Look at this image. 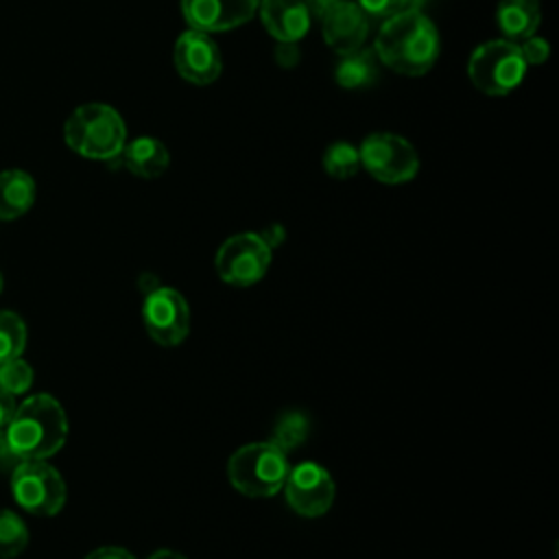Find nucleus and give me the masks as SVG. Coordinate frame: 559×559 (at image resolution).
I'll return each instance as SVG.
<instances>
[{
  "label": "nucleus",
  "mask_w": 559,
  "mask_h": 559,
  "mask_svg": "<svg viewBox=\"0 0 559 559\" xmlns=\"http://www.w3.org/2000/svg\"><path fill=\"white\" fill-rule=\"evenodd\" d=\"M146 559H186L181 552L177 550H170V548H159L155 552H151Z\"/></svg>",
  "instance_id": "nucleus-31"
},
{
  "label": "nucleus",
  "mask_w": 559,
  "mask_h": 559,
  "mask_svg": "<svg viewBox=\"0 0 559 559\" xmlns=\"http://www.w3.org/2000/svg\"><path fill=\"white\" fill-rule=\"evenodd\" d=\"M63 140L81 157L111 162L127 144V127L111 105L85 103L66 120Z\"/></svg>",
  "instance_id": "nucleus-3"
},
{
  "label": "nucleus",
  "mask_w": 559,
  "mask_h": 559,
  "mask_svg": "<svg viewBox=\"0 0 559 559\" xmlns=\"http://www.w3.org/2000/svg\"><path fill=\"white\" fill-rule=\"evenodd\" d=\"M33 384V367L22 360L13 358L7 362H0V389H4L11 395L26 393Z\"/></svg>",
  "instance_id": "nucleus-23"
},
{
  "label": "nucleus",
  "mask_w": 559,
  "mask_h": 559,
  "mask_svg": "<svg viewBox=\"0 0 559 559\" xmlns=\"http://www.w3.org/2000/svg\"><path fill=\"white\" fill-rule=\"evenodd\" d=\"M260 20L277 41H299L310 28V11L304 0H260Z\"/></svg>",
  "instance_id": "nucleus-14"
},
{
  "label": "nucleus",
  "mask_w": 559,
  "mask_h": 559,
  "mask_svg": "<svg viewBox=\"0 0 559 559\" xmlns=\"http://www.w3.org/2000/svg\"><path fill=\"white\" fill-rule=\"evenodd\" d=\"M7 459H13L11 448H9V439H7V430L0 428V463H4Z\"/></svg>",
  "instance_id": "nucleus-32"
},
{
  "label": "nucleus",
  "mask_w": 559,
  "mask_h": 559,
  "mask_svg": "<svg viewBox=\"0 0 559 559\" xmlns=\"http://www.w3.org/2000/svg\"><path fill=\"white\" fill-rule=\"evenodd\" d=\"M260 0H181V13L190 28L201 33L231 31L249 22Z\"/></svg>",
  "instance_id": "nucleus-12"
},
{
  "label": "nucleus",
  "mask_w": 559,
  "mask_h": 559,
  "mask_svg": "<svg viewBox=\"0 0 559 559\" xmlns=\"http://www.w3.org/2000/svg\"><path fill=\"white\" fill-rule=\"evenodd\" d=\"M120 159L129 173L142 179H155L168 168V148L162 144V140L142 135L124 144Z\"/></svg>",
  "instance_id": "nucleus-15"
},
{
  "label": "nucleus",
  "mask_w": 559,
  "mask_h": 559,
  "mask_svg": "<svg viewBox=\"0 0 559 559\" xmlns=\"http://www.w3.org/2000/svg\"><path fill=\"white\" fill-rule=\"evenodd\" d=\"M17 404H15V395L7 393L4 389H0V428H7L13 413H15Z\"/></svg>",
  "instance_id": "nucleus-28"
},
{
  "label": "nucleus",
  "mask_w": 559,
  "mask_h": 559,
  "mask_svg": "<svg viewBox=\"0 0 559 559\" xmlns=\"http://www.w3.org/2000/svg\"><path fill=\"white\" fill-rule=\"evenodd\" d=\"M518 46H520V52H522L524 61L533 63V66L544 63L548 59V55H550L548 41L544 37H537V35H531V37L522 39Z\"/></svg>",
  "instance_id": "nucleus-25"
},
{
  "label": "nucleus",
  "mask_w": 559,
  "mask_h": 559,
  "mask_svg": "<svg viewBox=\"0 0 559 559\" xmlns=\"http://www.w3.org/2000/svg\"><path fill=\"white\" fill-rule=\"evenodd\" d=\"M343 59L336 66V83L345 90H365L376 83L378 76V57L373 50L358 48L349 55H341Z\"/></svg>",
  "instance_id": "nucleus-18"
},
{
  "label": "nucleus",
  "mask_w": 559,
  "mask_h": 559,
  "mask_svg": "<svg viewBox=\"0 0 559 559\" xmlns=\"http://www.w3.org/2000/svg\"><path fill=\"white\" fill-rule=\"evenodd\" d=\"M360 166L382 183L411 181L419 170V157L413 144L395 133H369L358 148Z\"/></svg>",
  "instance_id": "nucleus-6"
},
{
  "label": "nucleus",
  "mask_w": 559,
  "mask_h": 559,
  "mask_svg": "<svg viewBox=\"0 0 559 559\" xmlns=\"http://www.w3.org/2000/svg\"><path fill=\"white\" fill-rule=\"evenodd\" d=\"M275 61L282 68H293L299 61V48L297 41H280L275 48Z\"/></svg>",
  "instance_id": "nucleus-26"
},
{
  "label": "nucleus",
  "mask_w": 559,
  "mask_h": 559,
  "mask_svg": "<svg viewBox=\"0 0 559 559\" xmlns=\"http://www.w3.org/2000/svg\"><path fill=\"white\" fill-rule=\"evenodd\" d=\"M496 20L504 39L522 41L535 35L542 22L539 0H500L496 9Z\"/></svg>",
  "instance_id": "nucleus-16"
},
{
  "label": "nucleus",
  "mask_w": 559,
  "mask_h": 559,
  "mask_svg": "<svg viewBox=\"0 0 559 559\" xmlns=\"http://www.w3.org/2000/svg\"><path fill=\"white\" fill-rule=\"evenodd\" d=\"M35 181L26 170L9 168L0 173V221L26 214L35 201Z\"/></svg>",
  "instance_id": "nucleus-17"
},
{
  "label": "nucleus",
  "mask_w": 559,
  "mask_h": 559,
  "mask_svg": "<svg viewBox=\"0 0 559 559\" xmlns=\"http://www.w3.org/2000/svg\"><path fill=\"white\" fill-rule=\"evenodd\" d=\"M467 74L474 87L483 94L504 96L522 83L526 74V61L518 41L489 39L474 48L469 55Z\"/></svg>",
  "instance_id": "nucleus-5"
},
{
  "label": "nucleus",
  "mask_w": 559,
  "mask_h": 559,
  "mask_svg": "<svg viewBox=\"0 0 559 559\" xmlns=\"http://www.w3.org/2000/svg\"><path fill=\"white\" fill-rule=\"evenodd\" d=\"M0 293H2V275H0Z\"/></svg>",
  "instance_id": "nucleus-33"
},
{
  "label": "nucleus",
  "mask_w": 559,
  "mask_h": 559,
  "mask_svg": "<svg viewBox=\"0 0 559 559\" xmlns=\"http://www.w3.org/2000/svg\"><path fill=\"white\" fill-rule=\"evenodd\" d=\"M282 489L288 507L301 518L323 515L332 507L336 496L332 474L314 461H304L290 467Z\"/></svg>",
  "instance_id": "nucleus-10"
},
{
  "label": "nucleus",
  "mask_w": 559,
  "mask_h": 559,
  "mask_svg": "<svg viewBox=\"0 0 559 559\" xmlns=\"http://www.w3.org/2000/svg\"><path fill=\"white\" fill-rule=\"evenodd\" d=\"M26 347V323L11 310H0V362L20 358Z\"/></svg>",
  "instance_id": "nucleus-19"
},
{
  "label": "nucleus",
  "mask_w": 559,
  "mask_h": 559,
  "mask_svg": "<svg viewBox=\"0 0 559 559\" xmlns=\"http://www.w3.org/2000/svg\"><path fill=\"white\" fill-rule=\"evenodd\" d=\"M142 321L148 336L164 347H175L190 332V308L183 295L170 286H157L144 297Z\"/></svg>",
  "instance_id": "nucleus-9"
},
{
  "label": "nucleus",
  "mask_w": 559,
  "mask_h": 559,
  "mask_svg": "<svg viewBox=\"0 0 559 559\" xmlns=\"http://www.w3.org/2000/svg\"><path fill=\"white\" fill-rule=\"evenodd\" d=\"M306 2V7H308V11H310V15H314V17H321L336 0H304Z\"/></svg>",
  "instance_id": "nucleus-30"
},
{
  "label": "nucleus",
  "mask_w": 559,
  "mask_h": 559,
  "mask_svg": "<svg viewBox=\"0 0 559 559\" xmlns=\"http://www.w3.org/2000/svg\"><path fill=\"white\" fill-rule=\"evenodd\" d=\"M260 238L273 249V247H277V245L284 240V229H282V225H271L269 229H264V231L260 234Z\"/></svg>",
  "instance_id": "nucleus-29"
},
{
  "label": "nucleus",
  "mask_w": 559,
  "mask_h": 559,
  "mask_svg": "<svg viewBox=\"0 0 559 559\" xmlns=\"http://www.w3.org/2000/svg\"><path fill=\"white\" fill-rule=\"evenodd\" d=\"M323 168L330 177L334 179H349L358 173L360 168V157H358V148L352 146L349 142H334L325 148L323 153Z\"/></svg>",
  "instance_id": "nucleus-20"
},
{
  "label": "nucleus",
  "mask_w": 559,
  "mask_h": 559,
  "mask_svg": "<svg viewBox=\"0 0 559 559\" xmlns=\"http://www.w3.org/2000/svg\"><path fill=\"white\" fill-rule=\"evenodd\" d=\"M7 430L9 448L17 461H39L59 452L68 437V417L63 406L48 393L24 400Z\"/></svg>",
  "instance_id": "nucleus-2"
},
{
  "label": "nucleus",
  "mask_w": 559,
  "mask_h": 559,
  "mask_svg": "<svg viewBox=\"0 0 559 559\" xmlns=\"http://www.w3.org/2000/svg\"><path fill=\"white\" fill-rule=\"evenodd\" d=\"M306 432H308L306 417L301 413H297V411H290V413H284L280 417L271 441L275 445H280L288 454L290 448H297L306 439Z\"/></svg>",
  "instance_id": "nucleus-22"
},
{
  "label": "nucleus",
  "mask_w": 559,
  "mask_h": 559,
  "mask_svg": "<svg viewBox=\"0 0 559 559\" xmlns=\"http://www.w3.org/2000/svg\"><path fill=\"white\" fill-rule=\"evenodd\" d=\"M173 59L177 72L194 85H210L218 79L223 68L216 41L210 37V33H201L194 28L179 35Z\"/></svg>",
  "instance_id": "nucleus-11"
},
{
  "label": "nucleus",
  "mask_w": 559,
  "mask_h": 559,
  "mask_svg": "<svg viewBox=\"0 0 559 559\" xmlns=\"http://www.w3.org/2000/svg\"><path fill=\"white\" fill-rule=\"evenodd\" d=\"M356 4L365 11V15L369 17H391L408 7H417L415 0H356Z\"/></svg>",
  "instance_id": "nucleus-24"
},
{
  "label": "nucleus",
  "mask_w": 559,
  "mask_h": 559,
  "mask_svg": "<svg viewBox=\"0 0 559 559\" xmlns=\"http://www.w3.org/2000/svg\"><path fill=\"white\" fill-rule=\"evenodd\" d=\"M271 251L273 249L260 238V234H236L218 247L214 260L216 273L229 286H253L266 275L271 264Z\"/></svg>",
  "instance_id": "nucleus-8"
},
{
  "label": "nucleus",
  "mask_w": 559,
  "mask_h": 559,
  "mask_svg": "<svg viewBox=\"0 0 559 559\" xmlns=\"http://www.w3.org/2000/svg\"><path fill=\"white\" fill-rule=\"evenodd\" d=\"M11 491L15 502L33 515H55L66 502V483L46 459L20 461L11 476Z\"/></svg>",
  "instance_id": "nucleus-7"
},
{
  "label": "nucleus",
  "mask_w": 559,
  "mask_h": 559,
  "mask_svg": "<svg viewBox=\"0 0 559 559\" xmlns=\"http://www.w3.org/2000/svg\"><path fill=\"white\" fill-rule=\"evenodd\" d=\"M376 57L397 74H426L439 57V33L432 20L408 7L386 17L373 41Z\"/></svg>",
  "instance_id": "nucleus-1"
},
{
  "label": "nucleus",
  "mask_w": 559,
  "mask_h": 559,
  "mask_svg": "<svg viewBox=\"0 0 559 559\" xmlns=\"http://www.w3.org/2000/svg\"><path fill=\"white\" fill-rule=\"evenodd\" d=\"M288 469V454L273 441L245 443L227 461L231 487L249 498H271L282 491Z\"/></svg>",
  "instance_id": "nucleus-4"
},
{
  "label": "nucleus",
  "mask_w": 559,
  "mask_h": 559,
  "mask_svg": "<svg viewBox=\"0 0 559 559\" xmlns=\"http://www.w3.org/2000/svg\"><path fill=\"white\" fill-rule=\"evenodd\" d=\"M28 544V528L24 520L7 509H0V559L17 557Z\"/></svg>",
  "instance_id": "nucleus-21"
},
{
  "label": "nucleus",
  "mask_w": 559,
  "mask_h": 559,
  "mask_svg": "<svg viewBox=\"0 0 559 559\" xmlns=\"http://www.w3.org/2000/svg\"><path fill=\"white\" fill-rule=\"evenodd\" d=\"M85 559H135L127 548L120 546H103L92 550Z\"/></svg>",
  "instance_id": "nucleus-27"
},
{
  "label": "nucleus",
  "mask_w": 559,
  "mask_h": 559,
  "mask_svg": "<svg viewBox=\"0 0 559 559\" xmlns=\"http://www.w3.org/2000/svg\"><path fill=\"white\" fill-rule=\"evenodd\" d=\"M319 20L323 28V39L334 52L349 55L362 48L369 31V20L356 2L336 0Z\"/></svg>",
  "instance_id": "nucleus-13"
}]
</instances>
